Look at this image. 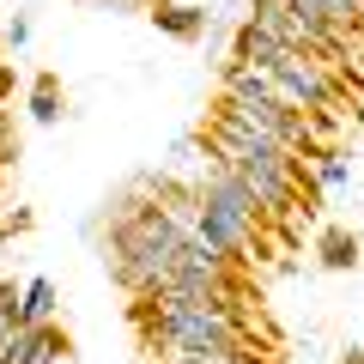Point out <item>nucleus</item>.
Returning a JSON list of instances; mask_svg holds the SVG:
<instances>
[{"label":"nucleus","instance_id":"f257e3e1","mask_svg":"<svg viewBox=\"0 0 364 364\" xmlns=\"http://www.w3.org/2000/svg\"><path fill=\"white\" fill-rule=\"evenodd\" d=\"M140 340L152 358H237L249 352L237 298H188V291H152L140 298Z\"/></svg>","mask_w":364,"mask_h":364},{"label":"nucleus","instance_id":"f03ea898","mask_svg":"<svg viewBox=\"0 0 364 364\" xmlns=\"http://www.w3.org/2000/svg\"><path fill=\"white\" fill-rule=\"evenodd\" d=\"M195 225V195L182 200H146V207H122L116 231H109V273L116 286L134 291V298H152L164 291L170 267H176V249Z\"/></svg>","mask_w":364,"mask_h":364},{"label":"nucleus","instance_id":"7ed1b4c3","mask_svg":"<svg viewBox=\"0 0 364 364\" xmlns=\"http://www.w3.org/2000/svg\"><path fill=\"white\" fill-rule=\"evenodd\" d=\"M188 231H195L207 249H219L225 261H243L249 249H255L261 213H255V200L243 195V182H237L231 170L213 164L207 176L195 182V225H188Z\"/></svg>","mask_w":364,"mask_h":364},{"label":"nucleus","instance_id":"20e7f679","mask_svg":"<svg viewBox=\"0 0 364 364\" xmlns=\"http://www.w3.org/2000/svg\"><path fill=\"white\" fill-rule=\"evenodd\" d=\"M267 85H273V97L279 104H291L298 116H322V109H334V73H328V61H316V55H279L273 61V73H267Z\"/></svg>","mask_w":364,"mask_h":364},{"label":"nucleus","instance_id":"39448f33","mask_svg":"<svg viewBox=\"0 0 364 364\" xmlns=\"http://www.w3.org/2000/svg\"><path fill=\"white\" fill-rule=\"evenodd\" d=\"M164 291H188V298H237V279H231V261L188 231L182 249H176V267H170Z\"/></svg>","mask_w":364,"mask_h":364},{"label":"nucleus","instance_id":"423d86ee","mask_svg":"<svg viewBox=\"0 0 364 364\" xmlns=\"http://www.w3.org/2000/svg\"><path fill=\"white\" fill-rule=\"evenodd\" d=\"M67 334L55 322H43V328H13V340L0 346V364H73L67 358Z\"/></svg>","mask_w":364,"mask_h":364},{"label":"nucleus","instance_id":"0eeeda50","mask_svg":"<svg viewBox=\"0 0 364 364\" xmlns=\"http://www.w3.org/2000/svg\"><path fill=\"white\" fill-rule=\"evenodd\" d=\"M279 55H291L286 43H273L267 31H255L249 18L237 25V43H231V61H237V67H249V73H273V61H279Z\"/></svg>","mask_w":364,"mask_h":364},{"label":"nucleus","instance_id":"6e6552de","mask_svg":"<svg viewBox=\"0 0 364 364\" xmlns=\"http://www.w3.org/2000/svg\"><path fill=\"white\" fill-rule=\"evenodd\" d=\"M152 25L164 37H176V43H200L207 25H213V13L207 6H188V0H170V6H152Z\"/></svg>","mask_w":364,"mask_h":364},{"label":"nucleus","instance_id":"1a4fd4ad","mask_svg":"<svg viewBox=\"0 0 364 364\" xmlns=\"http://www.w3.org/2000/svg\"><path fill=\"white\" fill-rule=\"evenodd\" d=\"M55 310H61V291H55L49 273H37V279H25V286H18V328L55 322Z\"/></svg>","mask_w":364,"mask_h":364},{"label":"nucleus","instance_id":"9d476101","mask_svg":"<svg viewBox=\"0 0 364 364\" xmlns=\"http://www.w3.org/2000/svg\"><path fill=\"white\" fill-rule=\"evenodd\" d=\"M249 25L267 31V37L286 43V49H298V18H291L286 0H249ZM298 55H304V49H298Z\"/></svg>","mask_w":364,"mask_h":364},{"label":"nucleus","instance_id":"9b49d317","mask_svg":"<svg viewBox=\"0 0 364 364\" xmlns=\"http://www.w3.org/2000/svg\"><path fill=\"white\" fill-rule=\"evenodd\" d=\"M219 85H225V97H231V104H267V97H273L267 73H249V67H237V61L219 67Z\"/></svg>","mask_w":364,"mask_h":364},{"label":"nucleus","instance_id":"f8f14e48","mask_svg":"<svg viewBox=\"0 0 364 364\" xmlns=\"http://www.w3.org/2000/svg\"><path fill=\"white\" fill-rule=\"evenodd\" d=\"M25 109H31V122H37V128H55V122H61V109H67L61 79H55V73H37V85H31Z\"/></svg>","mask_w":364,"mask_h":364},{"label":"nucleus","instance_id":"ddd939ff","mask_svg":"<svg viewBox=\"0 0 364 364\" xmlns=\"http://www.w3.org/2000/svg\"><path fill=\"white\" fill-rule=\"evenodd\" d=\"M316 261H322L328 273L358 267V237H352V231H340V225H328V231L316 237Z\"/></svg>","mask_w":364,"mask_h":364},{"label":"nucleus","instance_id":"4468645a","mask_svg":"<svg viewBox=\"0 0 364 364\" xmlns=\"http://www.w3.org/2000/svg\"><path fill=\"white\" fill-rule=\"evenodd\" d=\"M310 6H316L334 31H358V25H364V0H310Z\"/></svg>","mask_w":364,"mask_h":364},{"label":"nucleus","instance_id":"2eb2a0df","mask_svg":"<svg viewBox=\"0 0 364 364\" xmlns=\"http://www.w3.org/2000/svg\"><path fill=\"white\" fill-rule=\"evenodd\" d=\"M316 188H346L352 182V164H346V152H316Z\"/></svg>","mask_w":364,"mask_h":364},{"label":"nucleus","instance_id":"dca6fc26","mask_svg":"<svg viewBox=\"0 0 364 364\" xmlns=\"http://www.w3.org/2000/svg\"><path fill=\"white\" fill-rule=\"evenodd\" d=\"M13 328H18V286H13V279H0V346L13 340Z\"/></svg>","mask_w":364,"mask_h":364},{"label":"nucleus","instance_id":"f3484780","mask_svg":"<svg viewBox=\"0 0 364 364\" xmlns=\"http://www.w3.org/2000/svg\"><path fill=\"white\" fill-rule=\"evenodd\" d=\"M31 225H37V213H31V207H18V213H6V219H0V243H13V237H25Z\"/></svg>","mask_w":364,"mask_h":364},{"label":"nucleus","instance_id":"a211bd4d","mask_svg":"<svg viewBox=\"0 0 364 364\" xmlns=\"http://www.w3.org/2000/svg\"><path fill=\"white\" fill-rule=\"evenodd\" d=\"M31 43V13H13V25H6V49H25Z\"/></svg>","mask_w":364,"mask_h":364},{"label":"nucleus","instance_id":"6ab92c4d","mask_svg":"<svg viewBox=\"0 0 364 364\" xmlns=\"http://www.w3.org/2000/svg\"><path fill=\"white\" fill-rule=\"evenodd\" d=\"M18 158V140H13V122H6V109H0V164H13Z\"/></svg>","mask_w":364,"mask_h":364},{"label":"nucleus","instance_id":"aec40b11","mask_svg":"<svg viewBox=\"0 0 364 364\" xmlns=\"http://www.w3.org/2000/svg\"><path fill=\"white\" fill-rule=\"evenodd\" d=\"M6 97H13V67L0 61V104H6Z\"/></svg>","mask_w":364,"mask_h":364},{"label":"nucleus","instance_id":"412c9836","mask_svg":"<svg viewBox=\"0 0 364 364\" xmlns=\"http://www.w3.org/2000/svg\"><path fill=\"white\" fill-rule=\"evenodd\" d=\"M152 364H213V358H182V352H170V358H152Z\"/></svg>","mask_w":364,"mask_h":364}]
</instances>
